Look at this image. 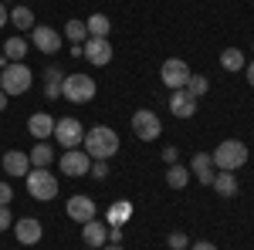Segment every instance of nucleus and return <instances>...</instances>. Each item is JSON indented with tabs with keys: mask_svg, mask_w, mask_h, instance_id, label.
Instances as JSON below:
<instances>
[{
	"mask_svg": "<svg viewBox=\"0 0 254 250\" xmlns=\"http://www.w3.org/2000/svg\"><path fill=\"white\" fill-rule=\"evenodd\" d=\"M81 142H85V152L92 155V159H105L109 162L119 152V132L109 129V125H92Z\"/></svg>",
	"mask_w": 254,
	"mask_h": 250,
	"instance_id": "1",
	"label": "nucleus"
},
{
	"mask_svg": "<svg viewBox=\"0 0 254 250\" xmlns=\"http://www.w3.org/2000/svg\"><path fill=\"white\" fill-rule=\"evenodd\" d=\"M210 159H214L217 169L234 173V169H241V166L248 162V146H244V142H237V139H224L214 152H210Z\"/></svg>",
	"mask_w": 254,
	"mask_h": 250,
	"instance_id": "2",
	"label": "nucleus"
},
{
	"mask_svg": "<svg viewBox=\"0 0 254 250\" xmlns=\"http://www.w3.org/2000/svg\"><path fill=\"white\" fill-rule=\"evenodd\" d=\"M0 88H3V95H24L27 88H31V68L24 64V61H10L3 71H0Z\"/></svg>",
	"mask_w": 254,
	"mask_h": 250,
	"instance_id": "3",
	"label": "nucleus"
},
{
	"mask_svg": "<svg viewBox=\"0 0 254 250\" xmlns=\"http://www.w3.org/2000/svg\"><path fill=\"white\" fill-rule=\"evenodd\" d=\"M98 92L95 78L88 75H64V92H61V98H68V101H75V105H85V101H92Z\"/></svg>",
	"mask_w": 254,
	"mask_h": 250,
	"instance_id": "4",
	"label": "nucleus"
},
{
	"mask_svg": "<svg viewBox=\"0 0 254 250\" xmlns=\"http://www.w3.org/2000/svg\"><path fill=\"white\" fill-rule=\"evenodd\" d=\"M24 179H27V193L34 200H41V203H48V200L58 196V179L51 176V169H34L31 166V173L24 176Z\"/></svg>",
	"mask_w": 254,
	"mask_h": 250,
	"instance_id": "5",
	"label": "nucleus"
},
{
	"mask_svg": "<svg viewBox=\"0 0 254 250\" xmlns=\"http://www.w3.org/2000/svg\"><path fill=\"white\" fill-rule=\"evenodd\" d=\"M190 64L180 58H166L163 61V68H159V78H163V85L170 88V92H176V88H187V81H190Z\"/></svg>",
	"mask_w": 254,
	"mask_h": 250,
	"instance_id": "6",
	"label": "nucleus"
},
{
	"mask_svg": "<svg viewBox=\"0 0 254 250\" xmlns=\"http://www.w3.org/2000/svg\"><path fill=\"white\" fill-rule=\"evenodd\" d=\"M55 139H58L61 149H78L81 139H85V129H81L78 118L64 115V118H58V122H55Z\"/></svg>",
	"mask_w": 254,
	"mask_h": 250,
	"instance_id": "7",
	"label": "nucleus"
},
{
	"mask_svg": "<svg viewBox=\"0 0 254 250\" xmlns=\"http://www.w3.org/2000/svg\"><path fill=\"white\" fill-rule=\"evenodd\" d=\"M132 132H136V139H142V142H156L159 132H163L159 115L149 112V108H136V115H132Z\"/></svg>",
	"mask_w": 254,
	"mask_h": 250,
	"instance_id": "8",
	"label": "nucleus"
},
{
	"mask_svg": "<svg viewBox=\"0 0 254 250\" xmlns=\"http://www.w3.org/2000/svg\"><path fill=\"white\" fill-rule=\"evenodd\" d=\"M58 169L64 176L81 179V176H88V169H92V155L81 152V149H64V155L58 159Z\"/></svg>",
	"mask_w": 254,
	"mask_h": 250,
	"instance_id": "9",
	"label": "nucleus"
},
{
	"mask_svg": "<svg viewBox=\"0 0 254 250\" xmlns=\"http://www.w3.org/2000/svg\"><path fill=\"white\" fill-rule=\"evenodd\" d=\"M31 44L38 48L41 54H58L61 34L55 31V27H48V24H34V31H31Z\"/></svg>",
	"mask_w": 254,
	"mask_h": 250,
	"instance_id": "10",
	"label": "nucleus"
},
{
	"mask_svg": "<svg viewBox=\"0 0 254 250\" xmlns=\"http://www.w3.org/2000/svg\"><path fill=\"white\" fill-rule=\"evenodd\" d=\"M81 54L92 61L95 68H105L112 61V44H109V38H88L81 44Z\"/></svg>",
	"mask_w": 254,
	"mask_h": 250,
	"instance_id": "11",
	"label": "nucleus"
},
{
	"mask_svg": "<svg viewBox=\"0 0 254 250\" xmlns=\"http://www.w3.org/2000/svg\"><path fill=\"white\" fill-rule=\"evenodd\" d=\"M14 237H17L20 244L34 247L41 237H44V227H41V220H34V216H24V220H17V223H14Z\"/></svg>",
	"mask_w": 254,
	"mask_h": 250,
	"instance_id": "12",
	"label": "nucleus"
},
{
	"mask_svg": "<svg viewBox=\"0 0 254 250\" xmlns=\"http://www.w3.org/2000/svg\"><path fill=\"white\" fill-rule=\"evenodd\" d=\"M170 112L176 118H193L196 115V98L187 88H176L173 95H170Z\"/></svg>",
	"mask_w": 254,
	"mask_h": 250,
	"instance_id": "13",
	"label": "nucleus"
},
{
	"mask_svg": "<svg viewBox=\"0 0 254 250\" xmlns=\"http://www.w3.org/2000/svg\"><path fill=\"white\" fill-rule=\"evenodd\" d=\"M190 169H193V176H196V183H200V186H214L217 169H214L210 152H196L193 159H190Z\"/></svg>",
	"mask_w": 254,
	"mask_h": 250,
	"instance_id": "14",
	"label": "nucleus"
},
{
	"mask_svg": "<svg viewBox=\"0 0 254 250\" xmlns=\"http://www.w3.org/2000/svg\"><path fill=\"white\" fill-rule=\"evenodd\" d=\"M3 173L24 179V176L31 173V155L20 152V149H10V152H3Z\"/></svg>",
	"mask_w": 254,
	"mask_h": 250,
	"instance_id": "15",
	"label": "nucleus"
},
{
	"mask_svg": "<svg viewBox=\"0 0 254 250\" xmlns=\"http://www.w3.org/2000/svg\"><path fill=\"white\" fill-rule=\"evenodd\" d=\"M68 216H71L75 223L95 220V200H92V196H71V200H68Z\"/></svg>",
	"mask_w": 254,
	"mask_h": 250,
	"instance_id": "16",
	"label": "nucleus"
},
{
	"mask_svg": "<svg viewBox=\"0 0 254 250\" xmlns=\"http://www.w3.org/2000/svg\"><path fill=\"white\" fill-rule=\"evenodd\" d=\"M81 240H85V247H105L109 244V227L105 223H98V220H88V223H81Z\"/></svg>",
	"mask_w": 254,
	"mask_h": 250,
	"instance_id": "17",
	"label": "nucleus"
},
{
	"mask_svg": "<svg viewBox=\"0 0 254 250\" xmlns=\"http://www.w3.org/2000/svg\"><path fill=\"white\" fill-rule=\"evenodd\" d=\"M27 129H31V135H34L38 142H44V139L55 135V118L48 115V112H34V115L27 118Z\"/></svg>",
	"mask_w": 254,
	"mask_h": 250,
	"instance_id": "18",
	"label": "nucleus"
},
{
	"mask_svg": "<svg viewBox=\"0 0 254 250\" xmlns=\"http://www.w3.org/2000/svg\"><path fill=\"white\" fill-rule=\"evenodd\" d=\"M61 92H64V71L44 68V98H61Z\"/></svg>",
	"mask_w": 254,
	"mask_h": 250,
	"instance_id": "19",
	"label": "nucleus"
},
{
	"mask_svg": "<svg viewBox=\"0 0 254 250\" xmlns=\"http://www.w3.org/2000/svg\"><path fill=\"white\" fill-rule=\"evenodd\" d=\"M214 190H217V196H237V176L234 173H224V169H217V176H214Z\"/></svg>",
	"mask_w": 254,
	"mask_h": 250,
	"instance_id": "20",
	"label": "nucleus"
},
{
	"mask_svg": "<svg viewBox=\"0 0 254 250\" xmlns=\"http://www.w3.org/2000/svg\"><path fill=\"white\" fill-rule=\"evenodd\" d=\"M27 155H31V166H34V169H48V166H51V159H55V149H51L48 142H38Z\"/></svg>",
	"mask_w": 254,
	"mask_h": 250,
	"instance_id": "21",
	"label": "nucleus"
},
{
	"mask_svg": "<svg viewBox=\"0 0 254 250\" xmlns=\"http://www.w3.org/2000/svg\"><path fill=\"white\" fill-rule=\"evenodd\" d=\"M85 27H88V38H109L112 20L105 17V14H92V17L85 20Z\"/></svg>",
	"mask_w": 254,
	"mask_h": 250,
	"instance_id": "22",
	"label": "nucleus"
},
{
	"mask_svg": "<svg viewBox=\"0 0 254 250\" xmlns=\"http://www.w3.org/2000/svg\"><path fill=\"white\" fill-rule=\"evenodd\" d=\"M64 38L71 41V44H85V41H88V27H85V20L71 17L68 24H64Z\"/></svg>",
	"mask_w": 254,
	"mask_h": 250,
	"instance_id": "23",
	"label": "nucleus"
},
{
	"mask_svg": "<svg viewBox=\"0 0 254 250\" xmlns=\"http://www.w3.org/2000/svg\"><path fill=\"white\" fill-rule=\"evenodd\" d=\"M166 183H170V190H183V186L190 183V169L180 166V162H173V166L166 169Z\"/></svg>",
	"mask_w": 254,
	"mask_h": 250,
	"instance_id": "24",
	"label": "nucleus"
},
{
	"mask_svg": "<svg viewBox=\"0 0 254 250\" xmlns=\"http://www.w3.org/2000/svg\"><path fill=\"white\" fill-rule=\"evenodd\" d=\"M3 58L7 61H24L27 58V41L24 38H10L3 44Z\"/></svg>",
	"mask_w": 254,
	"mask_h": 250,
	"instance_id": "25",
	"label": "nucleus"
},
{
	"mask_svg": "<svg viewBox=\"0 0 254 250\" xmlns=\"http://www.w3.org/2000/svg\"><path fill=\"white\" fill-rule=\"evenodd\" d=\"M220 68H224V71H244V54H241L237 48H227V51L220 54Z\"/></svg>",
	"mask_w": 254,
	"mask_h": 250,
	"instance_id": "26",
	"label": "nucleus"
},
{
	"mask_svg": "<svg viewBox=\"0 0 254 250\" xmlns=\"http://www.w3.org/2000/svg\"><path fill=\"white\" fill-rule=\"evenodd\" d=\"M10 20L17 24L20 31H34V10H31V7H17V10L10 14Z\"/></svg>",
	"mask_w": 254,
	"mask_h": 250,
	"instance_id": "27",
	"label": "nucleus"
},
{
	"mask_svg": "<svg viewBox=\"0 0 254 250\" xmlns=\"http://www.w3.org/2000/svg\"><path fill=\"white\" fill-rule=\"evenodd\" d=\"M129 213H132V203L119 200L116 206H112V213H109V223H112V227H122V223L129 220Z\"/></svg>",
	"mask_w": 254,
	"mask_h": 250,
	"instance_id": "28",
	"label": "nucleus"
},
{
	"mask_svg": "<svg viewBox=\"0 0 254 250\" xmlns=\"http://www.w3.org/2000/svg\"><path fill=\"white\" fill-rule=\"evenodd\" d=\"M207 88H210V85H207V78H203V75H190V81H187V92H190L193 98L207 95Z\"/></svg>",
	"mask_w": 254,
	"mask_h": 250,
	"instance_id": "29",
	"label": "nucleus"
},
{
	"mask_svg": "<svg viewBox=\"0 0 254 250\" xmlns=\"http://www.w3.org/2000/svg\"><path fill=\"white\" fill-rule=\"evenodd\" d=\"M88 173L95 176V179H105V176H109V162H105V159H92V169H88Z\"/></svg>",
	"mask_w": 254,
	"mask_h": 250,
	"instance_id": "30",
	"label": "nucleus"
},
{
	"mask_svg": "<svg viewBox=\"0 0 254 250\" xmlns=\"http://www.w3.org/2000/svg\"><path fill=\"white\" fill-rule=\"evenodd\" d=\"M187 244H190V240H187V233H183V230L170 233V247H173V250H187Z\"/></svg>",
	"mask_w": 254,
	"mask_h": 250,
	"instance_id": "31",
	"label": "nucleus"
},
{
	"mask_svg": "<svg viewBox=\"0 0 254 250\" xmlns=\"http://www.w3.org/2000/svg\"><path fill=\"white\" fill-rule=\"evenodd\" d=\"M10 200H14V190H10V183H0V206H10Z\"/></svg>",
	"mask_w": 254,
	"mask_h": 250,
	"instance_id": "32",
	"label": "nucleus"
},
{
	"mask_svg": "<svg viewBox=\"0 0 254 250\" xmlns=\"http://www.w3.org/2000/svg\"><path fill=\"white\" fill-rule=\"evenodd\" d=\"M7 227H14V216H10V206H0V233Z\"/></svg>",
	"mask_w": 254,
	"mask_h": 250,
	"instance_id": "33",
	"label": "nucleus"
},
{
	"mask_svg": "<svg viewBox=\"0 0 254 250\" xmlns=\"http://www.w3.org/2000/svg\"><path fill=\"white\" fill-rule=\"evenodd\" d=\"M176 159H180V149H176V146H166V149H163V162H166V166H173Z\"/></svg>",
	"mask_w": 254,
	"mask_h": 250,
	"instance_id": "34",
	"label": "nucleus"
},
{
	"mask_svg": "<svg viewBox=\"0 0 254 250\" xmlns=\"http://www.w3.org/2000/svg\"><path fill=\"white\" fill-rule=\"evenodd\" d=\"M109 244H122V227H112L109 230Z\"/></svg>",
	"mask_w": 254,
	"mask_h": 250,
	"instance_id": "35",
	"label": "nucleus"
},
{
	"mask_svg": "<svg viewBox=\"0 0 254 250\" xmlns=\"http://www.w3.org/2000/svg\"><path fill=\"white\" fill-rule=\"evenodd\" d=\"M190 250H217V244H210V240H196Z\"/></svg>",
	"mask_w": 254,
	"mask_h": 250,
	"instance_id": "36",
	"label": "nucleus"
},
{
	"mask_svg": "<svg viewBox=\"0 0 254 250\" xmlns=\"http://www.w3.org/2000/svg\"><path fill=\"white\" fill-rule=\"evenodd\" d=\"M244 78H248V85L254 88V61H251V64H244Z\"/></svg>",
	"mask_w": 254,
	"mask_h": 250,
	"instance_id": "37",
	"label": "nucleus"
},
{
	"mask_svg": "<svg viewBox=\"0 0 254 250\" xmlns=\"http://www.w3.org/2000/svg\"><path fill=\"white\" fill-rule=\"evenodd\" d=\"M7 20H10V14H7V10H3V0H0V27H3V24H7Z\"/></svg>",
	"mask_w": 254,
	"mask_h": 250,
	"instance_id": "38",
	"label": "nucleus"
},
{
	"mask_svg": "<svg viewBox=\"0 0 254 250\" xmlns=\"http://www.w3.org/2000/svg\"><path fill=\"white\" fill-rule=\"evenodd\" d=\"M7 108V95H3V88H0V112Z\"/></svg>",
	"mask_w": 254,
	"mask_h": 250,
	"instance_id": "39",
	"label": "nucleus"
},
{
	"mask_svg": "<svg viewBox=\"0 0 254 250\" xmlns=\"http://www.w3.org/2000/svg\"><path fill=\"white\" fill-rule=\"evenodd\" d=\"M102 250H122V244H105Z\"/></svg>",
	"mask_w": 254,
	"mask_h": 250,
	"instance_id": "40",
	"label": "nucleus"
},
{
	"mask_svg": "<svg viewBox=\"0 0 254 250\" xmlns=\"http://www.w3.org/2000/svg\"><path fill=\"white\" fill-rule=\"evenodd\" d=\"M85 250H92V247H85Z\"/></svg>",
	"mask_w": 254,
	"mask_h": 250,
	"instance_id": "41",
	"label": "nucleus"
},
{
	"mask_svg": "<svg viewBox=\"0 0 254 250\" xmlns=\"http://www.w3.org/2000/svg\"><path fill=\"white\" fill-rule=\"evenodd\" d=\"M251 48H254V44H251Z\"/></svg>",
	"mask_w": 254,
	"mask_h": 250,
	"instance_id": "42",
	"label": "nucleus"
}]
</instances>
